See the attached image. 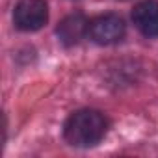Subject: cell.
Returning <instances> with one entry per match:
<instances>
[{"instance_id":"cell-1","label":"cell","mask_w":158,"mask_h":158,"mask_svg":"<svg viewBox=\"0 0 158 158\" xmlns=\"http://www.w3.org/2000/svg\"><path fill=\"white\" fill-rule=\"evenodd\" d=\"M108 128L106 117L97 110H78L65 123V139L74 147H91L99 143Z\"/></svg>"},{"instance_id":"cell-4","label":"cell","mask_w":158,"mask_h":158,"mask_svg":"<svg viewBox=\"0 0 158 158\" xmlns=\"http://www.w3.org/2000/svg\"><path fill=\"white\" fill-rule=\"evenodd\" d=\"M132 21L145 37H158V2L143 0L132 10Z\"/></svg>"},{"instance_id":"cell-3","label":"cell","mask_w":158,"mask_h":158,"mask_svg":"<svg viewBox=\"0 0 158 158\" xmlns=\"http://www.w3.org/2000/svg\"><path fill=\"white\" fill-rule=\"evenodd\" d=\"M88 35L99 45H114L125 35V23L119 15L106 13L95 17L88 26Z\"/></svg>"},{"instance_id":"cell-2","label":"cell","mask_w":158,"mask_h":158,"mask_svg":"<svg viewBox=\"0 0 158 158\" xmlns=\"http://www.w3.org/2000/svg\"><path fill=\"white\" fill-rule=\"evenodd\" d=\"M48 21V6L45 0H21L13 11V23L23 32H35Z\"/></svg>"},{"instance_id":"cell-5","label":"cell","mask_w":158,"mask_h":158,"mask_svg":"<svg viewBox=\"0 0 158 158\" xmlns=\"http://www.w3.org/2000/svg\"><path fill=\"white\" fill-rule=\"evenodd\" d=\"M88 26L89 23L86 21L84 15L76 13V15H69L61 21V24L58 26V35L61 39V43L65 45H74L78 43L86 34H88Z\"/></svg>"}]
</instances>
